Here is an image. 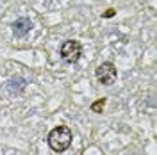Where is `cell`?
<instances>
[{"label":"cell","mask_w":157,"mask_h":155,"mask_svg":"<svg viewBox=\"0 0 157 155\" xmlns=\"http://www.w3.org/2000/svg\"><path fill=\"white\" fill-rule=\"evenodd\" d=\"M71 139H73V134H71L70 127L59 125L54 130H50L48 146L54 152H66L70 148V145H71Z\"/></svg>","instance_id":"obj_1"},{"label":"cell","mask_w":157,"mask_h":155,"mask_svg":"<svg viewBox=\"0 0 157 155\" xmlns=\"http://www.w3.org/2000/svg\"><path fill=\"white\" fill-rule=\"evenodd\" d=\"M61 57L64 62H68V64H73V62H77L80 55H82V45L78 43L77 39H68V41H64L63 45H61Z\"/></svg>","instance_id":"obj_2"},{"label":"cell","mask_w":157,"mask_h":155,"mask_svg":"<svg viewBox=\"0 0 157 155\" xmlns=\"http://www.w3.org/2000/svg\"><path fill=\"white\" fill-rule=\"evenodd\" d=\"M95 75H97V80L102 86H113L116 82L118 71H116V66L113 62H102L97 68Z\"/></svg>","instance_id":"obj_3"},{"label":"cell","mask_w":157,"mask_h":155,"mask_svg":"<svg viewBox=\"0 0 157 155\" xmlns=\"http://www.w3.org/2000/svg\"><path fill=\"white\" fill-rule=\"evenodd\" d=\"M32 29V21L29 18H18L14 23H13V32H14V36L16 38H23V36H27Z\"/></svg>","instance_id":"obj_4"},{"label":"cell","mask_w":157,"mask_h":155,"mask_svg":"<svg viewBox=\"0 0 157 155\" xmlns=\"http://www.w3.org/2000/svg\"><path fill=\"white\" fill-rule=\"evenodd\" d=\"M104 107H105V98H100V100H97V102L91 104V111H93V112H102Z\"/></svg>","instance_id":"obj_5"},{"label":"cell","mask_w":157,"mask_h":155,"mask_svg":"<svg viewBox=\"0 0 157 155\" xmlns=\"http://www.w3.org/2000/svg\"><path fill=\"white\" fill-rule=\"evenodd\" d=\"M114 13H116L114 9H107L105 13H102V16H104V18H113V16H114Z\"/></svg>","instance_id":"obj_6"}]
</instances>
